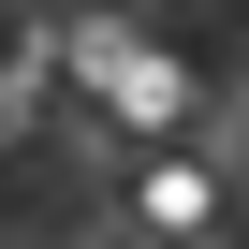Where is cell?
I'll list each match as a JSON object with an SVG mask.
<instances>
[{
    "instance_id": "obj_1",
    "label": "cell",
    "mask_w": 249,
    "mask_h": 249,
    "mask_svg": "<svg viewBox=\"0 0 249 249\" xmlns=\"http://www.w3.org/2000/svg\"><path fill=\"white\" fill-rule=\"evenodd\" d=\"M88 73H103V103H117V117H147V132H161V117H176V103H191V88H176V59H161V44H103V59H88Z\"/></svg>"
},
{
    "instance_id": "obj_2",
    "label": "cell",
    "mask_w": 249,
    "mask_h": 249,
    "mask_svg": "<svg viewBox=\"0 0 249 249\" xmlns=\"http://www.w3.org/2000/svg\"><path fill=\"white\" fill-rule=\"evenodd\" d=\"M147 220H161V234H205V220H220V176H205V161H161V176H147Z\"/></svg>"
}]
</instances>
